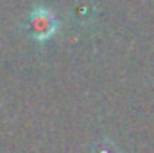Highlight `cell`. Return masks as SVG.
Here are the masks:
<instances>
[{
    "label": "cell",
    "instance_id": "7a4b0ae2",
    "mask_svg": "<svg viewBox=\"0 0 154 153\" xmlns=\"http://www.w3.org/2000/svg\"><path fill=\"white\" fill-rule=\"evenodd\" d=\"M90 153H116V148H115L113 142L104 141V142H97V144L91 148V151Z\"/></svg>",
    "mask_w": 154,
    "mask_h": 153
},
{
    "label": "cell",
    "instance_id": "6da1fadb",
    "mask_svg": "<svg viewBox=\"0 0 154 153\" xmlns=\"http://www.w3.org/2000/svg\"><path fill=\"white\" fill-rule=\"evenodd\" d=\"M31 31L34 34V38L38 40H48L56 33V20L50 13H47L45 9L34 11L31 16Z\"/></svg>",
    "mask_w": 154,
    "mask_h": 153
}]
</instances>
